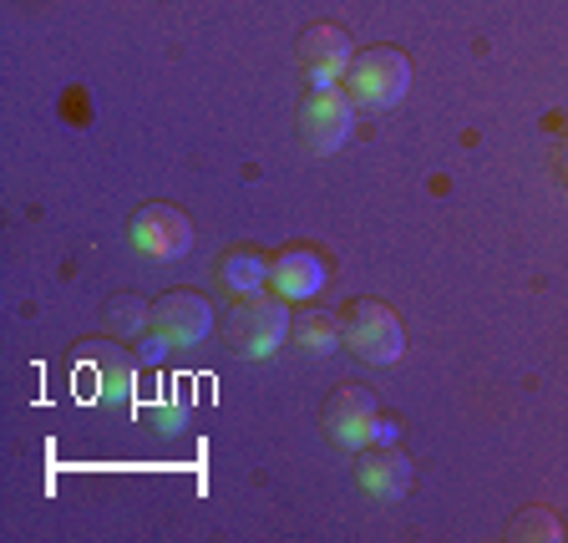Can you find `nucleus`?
<instances>
[{
	"label": "nucleus",
	"mask_w": 568,
	"mask_h": 543,
	"mask_svg": "<svg viewBox=\"0 0 568 543\" xmlns=\"http://www.w3.org/2000/svg\"><path fill=\"white\" fill-rule=\"evenodd\" d=\"M564 168H568V153H564Z\"/></svg>",
	"instance_id": "obj_15"
},
{
	"label": "nucleus",
	"mask_w": 568,
	"mask_h": 543,
	"mask_svg": "<svg viewBox=\"0 0 568 543\" xmlns=\"http://www.w3.org/2000/svg\"><path fill=\"white\" fill-rule=\"evenodd\" d=\"M331 432L345 442V448H371L376 438H396V426L390 422H381V412H376V402H371L361 386H345L341 396H335V406H331Z\"/></svg>",
	"instance_id": "obj_8"
},
{
	"label": "nucleus",
	"mask_w": 568,
	"mask_h": 543,
	"mask_svg": "<svg viewBox=\"0 0 568 543\" xmlns=\"http://www.w3.org/2000/svg\"><path fill=\"white\" fill-rule=\"evenodd\" d=\"M331 280V264L320 260L315 249H284L270 264V290L280 300H315Z\"/></svg>",
	"instance_id": "obj_9"
},
{
	"label": "nucleus",
	"mask_w": 568,
	"mask_h": 543,
	"mask_svg": "<svg viewBox=\"0 0 568 543\" xmlns=\"http://www.w3.org/2000/svg\"><path fill=\"white\" fill-rule=\"evenodd\" d=\"M335 325H341V320L335 315H305L295 325V341L305 345V351H315V355H325V351H335V345H341V331H335Z\"/></svg>",
	"instance_id": "obj_12"
},
{
	"label": "nucleus",
	"mask_w": 568,
	"mask_h": 543,
	"mask_svg": "<svg viewBox=\"0 0 568 543\" xmlns=\"http://www.w3.org/2000/svg\"><path fill=\"white\" fill-rule=\"evenodd\" d=\"M341 325H345V341L355 345V355H366L371 366H396V361H402L406 331L390 305H381V300H355Z\"/></svg>",
	"instance_id": "obj_2"
},
{
	"label": "nucleus",
	"mask_w": 568,
	"mask_h": 543,
	"mask_svg": "<svg viewBox=\"0 0 568 543\" xmlns=\"http://www.w3.org/2000/svg\"><path fill=\"white\" fill-rule=\"evenodd\" d=\"M355 128V102L345 97V87H320L305 102V138L315 153H335Z\"/></svg>",
	"instance_id": "obj_7"
},
{
	"label": "nucleus",
	"mask_w": 568,
	"mask_h": 543,
	"mask_svg": "<svg viewBox=\"0 0 568 543\" xmlns=\"http://www.w3.org/2000/svg\"><path fill=\"white\" fill-rule=\"evenodd\" d=\"M153 335L163 345H199L213 325V305L203 295H189V290H178V295L158 300L153 315H148Z\"/></svg>",
	"instance_id": "obj_6"
},
{
	"label": "nucleus",
	"mask_w": 568,
	"mask_h": 543,
	"mask_svg": "<svg viewBox=\"0 0 568 543\" xmlns=\"http://www.w3.org/2000/svg\"><path fill=\"white\" fill-rule=\"evenodd\" d=\"M132 244H138L148 260H178V254H189V244H193L189 213L173 209V203H148V209L132 219Z\"/></svg>",
	"instance_id": "obj_4"
},
{
	"label": "nucleus",
	"mask_w": 568,
	"mask_h": 543,
	"mask_svg": "<svg viewBox=\"0 0 568 543\" xmlns=\"http://www.w3.org/2000/svg\"><path fill=\"white\" fill-rule=\"evenodd\" d=\"M351 61H355V47L341 26H310V31L300 36V67L310 71L315 92L320 87H341Z\"/></svg>",
	"instance_id": "obj_5"
},
{
	"label": "nucleus",
	"mask_w": 568,
	"mask_h": 543,
	"mask_svg": "<svg viewBox=\"0 0 568 543\" xmlns=\"http://www.w3.org/2000/svg\"><path fill=\"white\" fill-rule=\"evenodd\" d=\"M361 487H366L376 503H396V497L412 487V457L396 448H381L361 462Z\"/></svg>",
	"instance_id": "obj_10"
},
{
	"label": "nucleus",
	"mask_w": 568,
	"mask_h": 543,
	"mask_svg": "<svg viewBox=\"0 0 568 543\" xmlns=\"http://www.w3.org/2000/svg\"><path fill=\"white\" fill-rule=\"evenodd\" d=\"M224 284L234 290L239 300L264 295V290H270V260L254 254V249H239V254H229L224 260Z\"/></svg>",
	"instance_id": "obj_11"
},
{
	"label": "nucleus",
	"mask_w": 568,
	"mask_h": 543,
	"mask_svg": "<svg viewBox=\"0 0 568 543\" xmlns=\"http://www.w3.org/2000/svg\"><path fill=\"white\" fill-rule=\"evenodd\" d=\"M412 87V57H402L396 47H371L355 51L351 71H345V97L366 112H386L396 107Z\"/></svg>",
	"instance_id": "obj_1"
},
{
	"label": "nucleus",
	"mask_w": 568,
	"mask_h": 543,
	"mask_svg": "<svg viewBox=\"0 0 568 543\" xmlns=\"http://www.w3.org/2000/svg\"><path fill=\"white\" fill-rule=\"evenodd\" d=\"M229 335H234V345L244 355H274V351H280V341H290V335H295L290 300H280L274 290H270V295H248L244 305H239Z\"/></svg>",
	"instance_id": "obj_3"
},
{
	"label": "nucleus",
	"mask_w": 568,
	"mask_h": 543,
	"mask_svg": "<svg viewBox=\"0 0 568 543\" xmlns=\"http://www.w3.org/2000/svg\"><path fill=\"white\" fill-rule=\"evenodd\" d=\"M97 355H102V366H92L97 376H102V386H97V396H128V381L132 371H122V355L112 351V345H92Z\"/></svg>",
	"instance_id": "obj_13"
},
{
	"label": "nucleus",
	"mask_w": 568,
	"mask_h": 543,
	"mask_svg": "<svg viewBox=\"0 0 568 543\" xmlns=\"http://www.w3.org/2000/svg\"><path fill=\"white\" fill-rule=\"evenodd\" d=\"M518 539H548V543H558V539H564V529H558L554 513L538 509V513H523V519H518Z\"/></svg>",
	"instance_id": "obj_14"
}]
</instances>
